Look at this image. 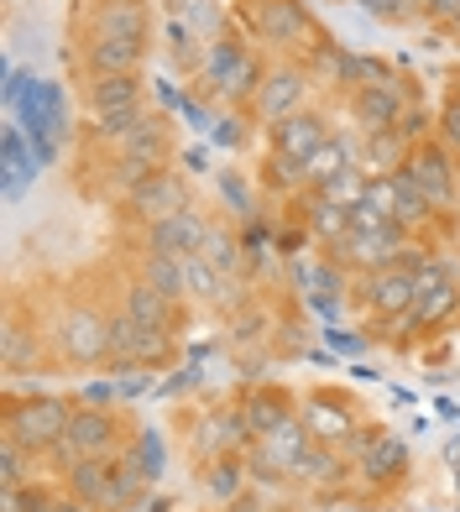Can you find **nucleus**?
<instances>
[{"instance_id": "obj_11", "label": "nucleus", "mask_w": 460, "mask_h": 512, "mask_svg": "<svg viewBox=\"0 0 460 512\" xmlns=\"http://www.w3.org/2000/svg\"><path fill=\"white\" fill-rule=\"evenodd\" d=\"M366 304H372L377 314H387V319H398V314H408L413 309V298H419V283H413V267H403V262H393V267H372L366 272Z\"/></svg>"}, {"instance_id": "obj_33", "label": "nucleus", "mask_w": 460, "mask_h": 512, "mask_svg": "<svg viewBox=\"0 0 460 512\" xmlns=\"http://www.w3.org/2000/svg\"><path fill=\"white\" fill-rule=\"evenodd\" d=\"M440 142L460 152V84H455V95H450V105L440 110Z\"/></svg>"}, {"instance_id": "obj_21", "label": "nucleus", "mask_w": 460, "mask_h": 512, "mask_svg": "<svg viewBox=\"0 0 460 512\" xmlns=\"http://www.w3.org/2000/svg\"><path fill=\"white\" fill-rule=\"evenodd\" d=\"M403 465H408L403 439H393V434L366 439V481H398V476H403Z\"/></svg>"}, {"instance_id": "obj_5", "label": "nucleus", "mask_w": 460, "mask_h": 512, "mask_svg": "<svg viewBox=\"0 0 460 512\" xmlns=\"http://www.w3.org/2000/svg\"><path fill=\"white\" fill-rule=\"evenodd\" d=\"M403 110H408L403 84H393V79H372V84H361L356 95H351L356 126H361V131H372V136H377V131H398Z\"/></svg>"}, {"instance_id": "obj_28", "label": "nucleus", "mask_w": 460, "mask_h": 512, "mask_svg": "<svg viewBox=\"0 0 460 512\" xmlns=\"http://www.w3.org/2000/svg\"><path fill=\"white\" fill-rule=\"evenodd\" d=\"M283 424H288V408L272 398V392H257V398L246 403V429L257 434V439H267L272 429H283Z\"/></svg>"}, {"instance_id": "obj_18", "label": "nucleus", "mask_w": 460, "mask_h": 512, "mask_svg": "<svg viewBox=\"0 0 460 512\" xmlns=\"http://www.w3.org/2000/svg\"><path fill=\"white\" fill-rule=\"evenodd\" d=\"M142 53L147 48H136V42H115V37H89V74H136L142 68Z\"/></svg>"}, {"instance_id": "obj_35", "label": "nucleus", "mask_w": 460, "mask_h": 512, "mask_svg": "<svg viewBox=\"0 0 460 512\" xmlns=\"http://www.w3.org/2000/svg\"><path fill=\"white\" fill-rule=\"evenodd\" d=\"M424 16L445 21V27H460V0H424Z\"/></svg>"}, {"instance_id": "obj_12", "label": "nucleus", "mask_w": 460, "mask_h": 512, "mask_svg": "<svg viewBox=\"0 0 460 512\" xmlns=\"http://www.w3.org/2000/svg\"><path fill=\"white\" fill-rule=\"evenodd\" d=\"M68 492L95 502V507H126L121 481H115V460H105V455H89V460L68 465Z\"/></svg>"}, {"instance_id": "obj_13", "label": "nucleus", "mask_w": 460, "mask_h": 512, "mask_svg": "<svg viewBox=\"0 0 460 512\" xmlns=\"http://www.w3.org/2000/svg\"><path fill=\"white\" fill-rule=\"evenodd\" d=\"M304 95H309V79L298 74V68H278V74H267L262 79V89L251 100H257V115L262 121H288V115H298L304 110Z\"/></svg>"}, {"instance_id": "obj_4", "label": "nucleus", "mask_w": 460, "mask_h": 512, "mask_svg": "<svg viewBox=\"0 0 460 512\" xmlns=\"http://www.w3.org/2000/svg\"><path fill=\"white\" fill-rule=\"evenodd\" d=\"M168 356V330H147L131 314L110 319V361L115 366H152Z\"/></svg>"}, {"instance_id": "obj_32", "label": "nucleus", "mask_w": 460, "mask_h": 512, "mask_svg": "<svg viewBox=\"0 0 460 512\" xmlns=\"http://www.w3.org/2000/svg\"><path fill=\"white\" fill-rule=\"evenodd\" d=\"M314 230H319V236H330V241H340L345 230H351V209L335 204V199H319L314 204Z\"/></svg>"}, {"instance_id": "obj_30", "label": "nucleus", "mask_w": 460, "mask_h": 512, "mask_svg": "<svg viewBox=\"0 0 460 512\" xmlns=\"http://www.w3.org/2000/svg\"><path fill=\"white\" fill-rule=\"evenodd\" d=\"M204 262H210L220 277H236V272H241V246H236V236H225V230H210V246H204Z\"/></svg>"}, {"instance_id": "obj_14", "label": "nucleus", "mask_w": 460, "mask_h": 512, "mask_svg": "<svg viewBox=\"0 0 460 512\" xmlns=\"http://www.w3.org/2000/svg\"><path fill=\"white\" fill-rule=\"evenodd\" d=\"M330 142V126L319 121L314 110H298V115H288V121H278L272 126V152H283V157H298V162H309L319 147Z\"/></svg>"}, {"instance_id": "obj_29", "label": "nucleus", "mask_w": 460, "mask_h": 512, "mask_svg": "<svg viewBox=\"0 0 460 512\" xmlns=\"http://www.w3.org/2000/svg\"><path fill=\"white\" fill-rule=\"evenodd\" d=\"M183 277H189V293H199V298H225V277L204 262V251H199V256H183Z\"/></svg>"}, {"instance_id": "obj_17", "label": "nucleus", "mask_w": 460, "mask_h": 512, "mask_svg": "<svg viewBox=\"0 0 460 512\" xmlns=\"http://www.w3.org/2000/svg\"><path fill=\"white\" fill-rule=\"evenodd\" d=\"M84 105L95 110V115L142 105V79H136V74H95V79H89V89H84Z\"/></svg>"}, {"instance_id": "obj_16", "label": "nucleus", "mask_w": 460, "mask_h": 512, "mask_svg": "<svg viewBox=\"0 0 460 512\" xmlns=\"http://www.w3.org/2000/svg\"><path fill=\"white\" fill-rule=\"evenodd\" d=\"M89 37H115V42L147 48V11L131 6V0H105V6L89 16Z\"/></svg>"}, {"instance_id": "obj_31", "label": "nucleus", "mask_w": 460, "mask_h": 512, "mask_svg": "<svg viewBox=\"0 0 460 512\" xmlns=\"http://www.w3.org/2000/svg\"><path fill=\"white\" fill-rule=\"evenodd\" d=\"M27 460H37L27 445H16V439H6L0 445V486H27Z\"/></svg>"}, {"instance_id": "obj_24", "label": "nucleus", "mask_w": 460, "mask_h": 512, "mask_svg": "<svg viewBox=\"0 0 460 512\" xmlns=\"http://www.w3.org/2000/svg\"><path fill=\"white\" fill-rule=\"evenodd\" d=\"M142 283H152L157 293H168V298H183V293H189V277H183V256H157V251H147Z\"/></svg>"}, {"instance_id": "obj_6", "label": "nucleus", "mask_w": 460, "mask_h": 512, "mask_svg": "<svg viewBox=\"0 0 460 512\" xmlns=\"http://www.w3.org/2000/svg\"><path fill=\"white\" fill-rule=\"evenodd\" d=\"M366 194H372L382 215L393 220V225H403V230H408V225H419V220H429V209H434V204L424 199V189H419V183H413L403 168L372 178V189H366Z\"/></svg>"}, {"instance_id": "obj_1", "label": "nucleus", "mask_w": 460, "mask_h": 512, "mask_svg": "<svg viewBox=\"0 0 460 512\" xmlns=\"http://www.w3.org/2000/svg\"><path fill=\"white\" fill-rule=\"evenodd\" d=\"M68 418H74V408L63 398H21L6 408V439L27 445L32 455L58 450V439L68 434Z\"/></svg>"}, {"instance_id": "obj_36", "label": "nucleus", "mask_w": 460, "mask_h": 512, "mask_svg": "<svg viewBox=\"0 0 460 512\" xmlns=\"http://www.w3.org/2000/svg\"><path fill=\"white\" fill-rule=\"evenodd\" d=\"M53 512H100L95 502H84V497H74V492H68V497H58L53 502Z\"/></svg>"}, {"instance_id": "obj_15", "label": "nucleus", "mask_w": 460, "mask_h": 512, "mask_svg": "<svg viewBox=\"0 0 460 512\" xmlns=\"http://www.w3.org/2000/svg\"><path fill=\"white\" fill-rule=\"evenodd\" d=\"M210 230L215 225H204L189 209V215H173L163 225H152V251L157 256H199L204 246H210Z\"/></svg>"}, {"instance_id": "obj_3", "label": "nucleus", "mask_w": 460, "mask_h": 512, "mask_svg": "<svg viewBox=\"0 0 460 512\" xmlns=\"http://www.w3.org/2000/svg\"><path fill=\"white\" fill-rule=\"evenodd\" d=\"M131 204V215H142L147 225H163L173 215H189V183H183L178 173H152L147 183H136V189L126 194Z\"/></svg>"}, {"instance_id": "obj_34", "label": "nucleus", "mask_w": 460, "mask_h": 512, "mask_svg": "<svg viewBox=\"0 0 460 512\" xmlns=\"http://www.w3.org/2000/svg\"><path fill=\"white\" fill-rule=\"evenodd\" d=\"M6 168H11V173H6V189L16 194L21 178H27V162H21V136H16V131L6 136Z\"/></svg>"}, {"instance_id": "obj_7", "label": "nucleus", "mask_w": 460, "mask_h": 512, "mask_svg": "<svg viewBox=\"0 0 460 512\" xmlns=\"http://www.w3.org/2000/svg\"><path fill=\"white\" fill-rule=\"evenodd\" d=\"M403 173L424 189V199L440 209V204H450L455 199V168H450V152H445V142H419L408 157H403Z\"/></svg>"}, {"instance_id": "obj_10", "label": "nucleus", "mask_w": 460, "mask_h": 512, "mask_svg": "<svg viewBox=\"0 0 460 512\" xmlns=\"http://www.w3.org/2000/svg\"><path fill=\"white\" fill-rule=\"evenodd\" d=\"M403 225H377V230H345L335 241L340 262H361V267H393V256H403Z\"/></svg>"}, {"instance_id": "obj_20", "label": "nucleus", "mask_w": 460, "mask_h": 512, "mask_svg": "<svg viewBox=\"0 0 460 512\" xmlns=\"http://www.w3.org/2000/svg\"><path fill=\"white\" fill-rule=\"evenodd\" d=\"M257 32L272 42H293L309 32V16L298 0H267V6H257Z\"/></svg>"}, {"instance_id": "obj_8", "label": "nucleus", "mask_w": 460, "mask_h": 512, "mask_svg": "<svg viewBox=\"0 0 460 512\" xmlns=\"http://www.w3.org/2000/svg\"><path fill=\"white\" fill-rule=\"evenodd\" d=\"M204 74H210V84L220 89L225 100L257 95L262 79H267V74H257V63H251L246 48H236V42H215V48H210V63H204Z\"/></svg>"}, {"instance_id": "obj_2", "label": "nucleus", "mask_w": 460, "mask_h": 512, "mask_svg": "<svg viewBox=\"0 0 460 512\" xmlns=\"http://www.w3.org/2000/svg\"><path fill=\"white\" fill-rule=\"evenodd\" d=\"M58 351L74 366L110 361V319H100L95 309H68L63 324H58Z\"/></svg>"}, {"instance_id": "obj_27", "label": "nucleus", "mask_w": 460, "mask_h": 512, "mask_svg": "<svg viewBox=\"0 0 460 512\" xmlns=\"http://www.w3.org/2000/svg\"><path fill=\"white\" fill-rule=\"evenodd\" d=\"M0 356H6V371H27V366L42 361V340L27 330V324H11L6 345H0Z\"/></svg>"}, {"instance_id": "obj_26", "label": "nucleus", "mask_w": 460, "mask_h": 512, "mask_svg": "<svg viewBox=\"0 0 460 512\" xmlns=\"http://www.w3.org/2000/svg\"><path fill=\"white\" fill-rule=\"evenodd\" d=\"M95 121H100V136H105V142H121V147H126L142 126H152V115H147V105H126V110L95 115Z\"/></svg>"}, {"instance_id": "obj_22", "label": "nucleus", "mask_w": 460, "mask_h": 512, "mask_svg": "<svg viewBox=\"0 0 460 512\" xmlns=\"http://www.w3.org/2000/svg\"><path fill=\"white\" fill-rule=\"evenodd\" d=\"M304 429H309V439H319V445H340V439H351V413L325 403V398H314L309 413H304Z\"/></svg>"}, {"instance_id": "obj_9", "label": "nucleus", "mask_w": 460, "mask_h": 512, "mask_svg": "<svg viewBox=\"0 0 460 512\" xmlns=\"http://www.w3.org/2000/svg\"><path fill=\"white\" fill-rule=\"evenodd\" d=\"M115 445V418L100 413V408H74V418H68V434L58 439V455L74 465V460H89V455H110ZM63 465V471H68Z\"/></svg>"}, {"instance_id": "obj_25", "label": "nucleus", "mask_w": 460, "mask_h": 512, "mask_svg": "<svg viewBox=\"0 0 460 512\" xmlns=\"http://www.w3.org/2000/svg\"><path fill=\"white\" fill-rule=\"evenodd\" d=\"M455 304H460V288H455V277H450V283H440V288H429V293H419V298H413L408 319L419 324V330H429V324H440V319H445Z\"/></svg>"}, {"instance_id": "obj_37", "label": "nucleus", "mask_w": 460, "mask_h": 512, "mask_svg": "<svg viewBox=\"0 0 460 512\" xmlns=\"http://www.w3.org/2000/svg\"><path fill=\"white\" fill-rule=\"evenodd\" d=\"M131 6H142V0H131Z\"/></svg>"}, {"instance_id": "obj_19", "label": "nucleus", "mask_w": 460, "mask_h": 512, "mask_svg": "<svg viewBox=\"0 0 460 512\" xmlns=\"http://www.w3.org/2000/svg\"><path fill=\"white\" fill-rule=\"evenodd\" d=\"M121 314H131L136 324H147V330H168V324H173V298L136 277V283L126 288V309Z\"/></svg>"}, {"instance_id": "obj_23", "label": "nucleus", "mask_w": 460, "mask_h": 512, "mask_svg": "<svg viewBox=\"0 0 460 512\" xmlns=\"http://www.w3.org/2000/svg\"><path fill=\"white\" fill-rule=\"evenodd\" d=\"M27 121H32V136H63V100L53 84H32Z\"/></svg>"}]
</instances>
